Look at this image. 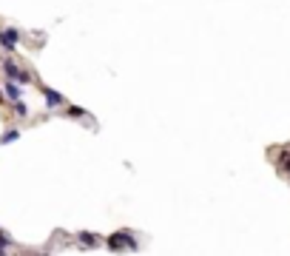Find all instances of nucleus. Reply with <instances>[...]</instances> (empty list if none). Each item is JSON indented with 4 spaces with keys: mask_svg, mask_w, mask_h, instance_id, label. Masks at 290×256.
Here are the masks:
<instances>
[{
    "mask_svg": "<svg viewBox=\"0 0 290 256\" xmlns=\"http://www.w3.org/2000/svg\"><path fill=\"white\" fill-rule=\"evenodd\" d=\"M108 248L111 251H125V248H137V242H134V234L131 231H117V234H111L108 236Z\"/></svg>",
    "mask_w": 290,
    "mask_h": 256,
    "instance_id": "f257e3e1",
    "label": "nucleus"
},
{
    "mask_svg": "<svg viewBox=\"0 0 290 256\" xmlns=\"http://www.w3.org/2000/svg\"><path fill=\"white\" fill-rule=\"evenodd\" d=\"M3 71H6V77H9V80H15V83H20V85H26L29 80H32V77H29L23 68H17L12 60H6V63H3Z\"/></svg>",
    "mask_w": 290,
    "mask_h": 256,
    "instance_id": "f03ea898",
    "label": "nucleus"
},
{
    "mask_svg": "<svg viewBox=\"0 0 290 256\" xmlns=\"http://www.w3.org/2000/svg\"><path fill=\"white\" fill-rule=\"evenodd\" d=\"M17 40H20V34H17V29H3L0 32V46L3 49H17Z\"/></svg>",
    "mask_w": 290,
    "mask_h": 256,
    "instance_id": "7ed1b4c3",
    "label": "nucleus"
},
{
    "mask_svg": "<svg viewBox=\"0 0 290 256\" xmlns=\"http://www.w3.org/2000/svg\"><path fill=\"white\" fill-rule=\"evenodd\" d=\"M43 94H46V105L48 108H60L63 105V94H57V91H51V88H43Z\"/></svg>",
    "mask_w": 290,
    "mask_h": 256,
    "instance_id": "20e7f679",
    "label": "nucleus"
},
{
    "mask_svg": "<svg viewBox=\"0 0 290 256\" xmlns=\"http://www.w3.org/2000/svg\"><path fill=\"white\" fill-rule=\"evenodd\" d=\"M6 94H9L12 100H20V88H17L15 80H12V83H6Z\"/></svg>",
    "mask_w": 290,
    "mask_h": 256,
    "instance_id": "39448f33",
    "label": "nucleus"
},
{
    "mask_svg": "<svg viewBox=\"0 0 290 256\" xmlns=\"http://www.w3.org/2000/svg\"><path fill=\"white\" fill-rule=\"evenodd\" d=\"M77 239H80L83 245H88V248H94V245H97V236H94V234H85V231H83Z\"/></svg>",
    "mask_w": 290,
    "mask_h": 256,
    "instance_id": "423d86ee",
    "label": "nucleus"
},
{
    "mask_svg": "<svg viewBox=\"0 0 290 256\" xmlns=\"http://www.w3.org/2000/svg\"><path fill=\"white\" fill-rule=\"evenodd\" d=\"M15 111L20 114V117H26V114H29V108H26V105H23L20 100H15Z\"/></svg>",
    "mask_w": 290,
    "mask_h": 256,
    "instance_id": "0eeeda50",
    "label": "nucleus"
},
{
    "mask_svg": "<svg viewBox=\"0 0 290 256\" xmlns=\"http://www.w3.org/2000/svg\"><path fill=\"white\" fill-rule=\"evenodd\" d=\"M9 245H12V239L6 236V234H0V254H3V251L9 248Z\"/></svg>",
    "mask_w": 290,
    "mask_h": 256,
    "instance_id": "6e6552de",
    "label": "nucleus"
},
{
    "mask_svg": "<svg viewBox=\"0 0 290 256\" xmlns=\"http://www.w3.org/2000/svg\"><path fill=\"white\" fill-rule=\"evenodd\" d=\"M17 137H20L17 131H6V134H3V142H15Z\"/></svg>",
    "mask_w": 290,
    "mask_h": 256,
    "instance_id": "1a4fd4ad",
    "label": "nucleus"
},
{
    "mask_svg": "<svg viewBox=\"0 0 290 256\" xmlns=\"http://www.w3.org/2000/svg\"><path fill=\"white\" fill-rule=\"evenodd\" d=\"M285 174H290V159H288V162H285Z\"/></svg>",
    "mask_w": 290,
    "mask_h": 256,
    "instance_id": "9d476101",
    "label": "nucleus"
}]
</instances>
